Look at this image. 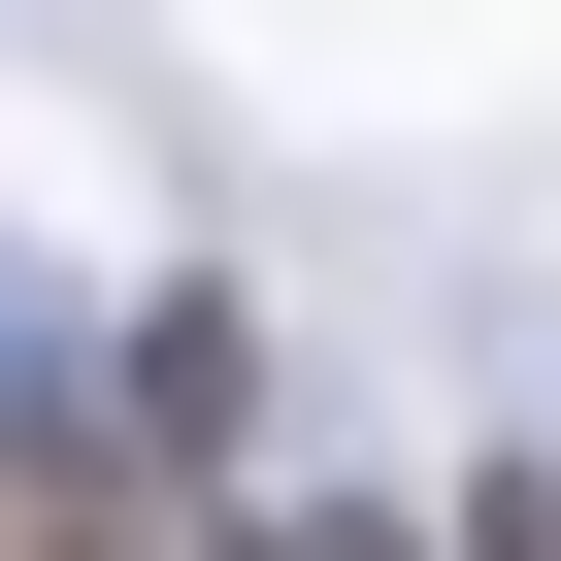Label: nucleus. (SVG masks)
I'll list each match as a JSON object with an SVG mask.
<instances>
[{"mask_svg":"<svg viewBox=\"0 0 561 561\" xmlns=\"http://www.w3.org/2000/svg\"><path fill=\"white\" fill-rule=\"evenodd\" d=\"M198 561H364V528H198Z\"/></svg>","mask_w":561,"mask_h":561,"instance_id":"7ed1b4c3","label":"nucleus"},{"mask_svg":"<svg viewBox=\"0 0 561 561\" xmlns=\"http://www.w3.org/2000/svg\"><path fill=\"white\" fill-rule=\"evenodd\" d=\"M462 561H561V462H528V495H462Z\"/></svg>","mask_w":561,"mask_h":561,"instance_id":"f03ea898","label":"nucleus"},{"mask_svg":"<svg viewBox=\"0 0 561 561\" xmlns=\"http://www.w3.org/2000/svg\"><path fill=\"white\" fill-rule=\"evenodd\" d=\"M0 561H198L133 430H0Z\"/></svg>","mask_w":561,"mask_h":561,"instance_id":"f257e3e1","label":"nucleus"}]
</instances>
